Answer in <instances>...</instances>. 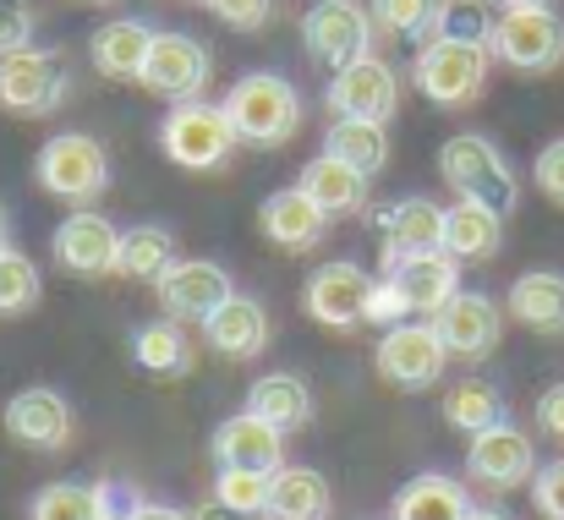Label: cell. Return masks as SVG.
<instances>
[{
	"instance_id": "obj_38",
	"label": "cell",
	"mask_w": 564,
	"mask_h": 520,
	"mask_svg": "<svg viewBox=\"0 0 564 520\" xmlns=\"http://www.w3.org/2000/svg\"><path fill=\"white\" fill-rule=\"evenodd\" d=\"M230 33H258L274 17V0H203Z\"/></svg>"
},
{
	"instance_id": "obj_17",
	"label": "cell",
	"mask_w": 564,
	"mask_h": 520,
	"mask_svg": "<svg viewBox=\"0 0 564 520\" xmlns=\"http://www.w3.org/2000/svg\"><path fill=\"white\" fill-rule=\"evenodd\" d=\"M368 291H373V274L357 269V263H324L307 291H302V307L324 324V329H351L362 324L368 313Z\"/></svg>"
},
{
	"instance_id": "obj_37",
	"label": "cell",
	"mask_w": 564,
	"mask_h": 520,
	"mask_svg": "<svg viewBox=\"0 0 564 520\" xmlns=\"http://www.w3.org/2000/svg\"><path fill=\"white\" fill-rule=\"evenodd\" d=\"M214 505L236 510V516L258 520L269 505V472H241V466H219L214 477Z\"/></svg>"
},
{
	"instance_id": "obj_18",
	"label": "cell",
	"mask_w": 564,
	"mask_h": 520,
	"mask_svg": "<svg viewBox=\"0 0 564 520\" xmlns=\"http://www.w3.org/2000/svg\"><path fill=\"white\" fill-rule=\"evenodd\" d=\"M214 461L219 466H241V472H280L285 466V433L269 427L252 411H236L214 427Z\"/></svg>"
},
{
	"instance_id": "obj_8",
	"label": "cell",
	"mask_w": 564,
	"mask_h": 520,
	"mask_svg": "<svg viewBox=\"0 0 564 520\" xmlns=\"http://www.w3.org/2000/svg\"><path fill=\"white\" fill-rule=\"evenodd\" d=\"M61 99H66V66H61V55L33 50V44L0 55V110L33 121V116L61 110Z\"/></svg>"
},
{
	"instance_id": "obj_43",
	"label": "cell",
	"mask_w": 564,
	"mask_h": 520,
	"mask_svg": "<svg viewBox=\"0 0 564 520\" xmlns=\"http://www.w3.org/2000/svg\"><path fill=\"white\" fill-rule=\"evenodd\" d=\"M538 433L564 444V383H549L543 400H538Z\"/></svg>"
},
{
	"instance_id": "obj_36",
	"label": "cell",
	"mask_w": 564,
	"mask_h": 520,
	"mask_svg": "<svg viewBox=\"0 0 564 520\" xmlns=\"http://www.w3.org/2000/svg\"><path fill=\"white\" fill-rule=\"evenodd\" d=\"M373 11V22L383 33H394V39H433V28H438V11H444V0H373L368 6Z\"/></svg>"
},
{
	"instance_id": "obj_7",
	"label": "cell",
	"mask_w": 564,
	"mask_h": 520,
	"mask_svg": "<svg viewBox=\"0 0 564 520\" xmlns=\"http://www.w3.org/2000/svg\"><path fill=\"white\" fill-rule=\"evenodd\" d=\"M154 99L165 105H187L203 99L208 83H214V55L192 39V33H154L149 44V61H143V77H138Z\"/></svg>"
},
{
	"instance_id": "obj_2",
	"label": "cell",
	"mask_w": 564,
	"mask_h": 520,
	"mask_svg": "<svg viewBox=\"0 0 564 520\" xmlns=\"http://www.w3.org/2000/svg\"><path fill=\"white\" fill-rule=\"evenodd\" d=\"M225 116L241 143L252 149H285L302 132V94L280 72H247L225 94Z\"/></svg>"
},
{
	"instance_id": "obj_3",
	"label": "cell",
	"mask_w": 564,
	"mask_h": 520,
	"mask_svg": "<svg viewBox=\"0 0 564 520\" xmlns=\"http://www.w3.org/2000/svg\"><path fill=\"white\" fill-rule=\"evenodd\" d=\"M236 127L225 116V105H208V99H187V105H171L165 121H160V149L171 165L182 171H219L230 165V149H236Z\"/></svg>"
},
{
	"instance_id": "obj_22",
	"label": "cell",
	"mask_w": 564,
	"mask_h": 520,
	"mask_svg": "<svg viewBox=\"0 0 564 520\" xmlns=\"http://www.w3.org/2000/svg\"><path fill=\"white\" fill-rule=\"evenodd\" d=\"M203 340L225 361H252L258 350L269 346V313H263V302H252V296L236 291L219 313L203 318Z\"/></svg>"
},
{
	"instance_id": "obj_24",
	"label": "cell",
	"mask_w": 564,
	"mask_h": 520,
	"mask_svg": "<svg viewBox=\"0 0 564 520\" xmlns=\"http://www.w3.org/2000/svg\"><path fill=\"white\" fill-rule=\"evenodd\" d=\"M149 44H154V28L138 22V17H116L94 33L88 55H94V72L110 77V83H138L143 77V61H149Z\"/></svg>"
},
{
	"instance_id": "obj_50",
	"label": "cell",
	"mask_w": 564,
	"mask_h": 520,
	"mask_svg": "<svg viewBox=\"0 0 564 520\" xmlns=\"http://www.w3.org/2000/svg\"><path fill=\"white\" fill-rule=\"evenodd\" d=\"M88 6H110V0H88Z\"/></svg>"
},
{
	"instance_id": "obj_10",
	"label": "cell",
	"mask_w": 564,
	"mask_h": 520,
	"mask_svg": "<svg viewBox=\"0 0 564 520\" xmlns=\"http://www.w3.org/2000/svg\"><path fill=\"white\" fill-rule=\"evenodd\" d=\"M444 361H449V350L438 340V329L433 324H405V318L389 324L373 350L378 378L394 383V389H433L438 372H444Z\"/></svg>"
},
{
	"instance_id": "obj_12",
	"label": "cell",
	"mask_w": 564,
	"mask_h": 520,
	"mask_svg": "<svg viewBox=\"0 0 564 520\" xmlns=\"http://www.w3.org/2000/svg\"><path fill=\"white\" fill-rule=\"evenodd\" d=\"M373 11L357 6V0H318L307 17H302V39H307V55L324 61V66H346L357 55H373Z\"/></svg>"
},
{
	"instance_id": "obj_34",
	"label": "cell",
	"mask_w": 564,
	"mask_h": 520,
	"mask_svg": "<svg viewBox=\"0 0 564 520\" xmlns=\"http://www.w3.org/2000/svg\"><path fill=\"white\" fill-rule=\"evenodd\" d=\"M132 356H138L143 372L171 378V372H187L192 367V340L182 335L176 318H160V324H143V329L132 335Z\"/></svg>"
},
{
	"instance_id": "obj_9",
	"label": "cell",
	"mask_w": 564,
	"mask_h": 520,
	"mask_svg": "<svg viewBox=\"0 0 564 520\" xmlns=\"http://www.w3.org/2000/svg\"><path fill=\"white\" fill-rule=\"evenodd\" d=\"M466 477L477 488H494V494L527 488L538 477V444L516 422H494V427L471 433V444H466Z\"/></svg>"
},
{
	"instance_id": "obj_15",
	"label": "cell",
	"mask_w": 564,
	"mask_h": 520,
	"mask_svg": "<svg viewBox=\"0 0 564 520\" xmlns=\"http://www.w3.org/2000/svg\"><path fill=\"white\" fill-rule=\"evenodd\" d=\"M329 110L335 116H357V121H389L394 116V105H400V77H394V66L389 61H378V55H357V61H346V66H335V77H329Z\"/></svg>"
},
{
	"instance_id": "obj_48",
	"label": "cell",
	"mask_w": 564,
	"mask_h": 520,
	"mask_svg": "<svg viewBox=\"0 0 564 520\" xmlns=\"http://www.w3.org/2000/svg\"><path fill=\"white\" fill-rule=\"evenodd\" d=\"M0 252H6V203H0Z\"/></svg>"
},
{
	"instance_id": "obj_29",
	"label": "cell",
	"mask_w": 564,
	"mask_h": 520,
	"mask_svg": "<svg viewBox=\"0 0 564 520\" xmlns=\"http://www.w3.org/2000/svg\"><path fill=\"white\" fill-rule=\"evenodd\" d=\"M505 313L516 324H527L532 335H564V274L554 269H532L510 285Z\"/></svg>"
},
{
	"instance_id": "obj_30",
	"label": "cell",
	"mask_w": 564,
	"mask_h": 520,
	"mask_svg": "<svg viewBox=\"0 0 564 520\" xmlns=\"http://www.w3.org/2000/svg\"><path fill=\"white\" fill-rule=\"evenodd\" d=\"M116 510L105 483H50L33 494L28 520H105Z\"/></svg>"
},
{
	"instance_id": "obj_31",
	"label": "cell",
	"mask_w": 564,
	"mask_h": 520,
	"mask_svg": "<svg viewBox=\"0 0 564 520\" xmlns=\"http://www.w3.org/2000/svg\"><path fill=\"white\" fill-rule=\"evenodd\" d=\"M324 149H329L335 160L357 165L362 175H378L383 165H389V132H383V121H357V116H335V127H329Z\"/></svg>"
},
{
	"instance_id": "obj_13",
	"label": "cell",
	"mask_w": 564,
	"mask_h": 520,
	"mask_svg": "<svg viewBox=\"0 0 564 520\" xmlns=\"http://www.w3.org/2000/svg\"><path fill=\"white\" fill-rule=\"evenodd\" d=\"M50 252H55V263H61L66 274H77V280H105V274H116L121 230H116L105 214H94V208H72V214L55 225Z\"/></svg>"
},
{
	"instance_id": "obj_5",
	"label": "cell",
	"mask_w": 564,
	"mask_h": 520,
	"mask_svg": "<svg viewBox=\"0 0 564 520\" xmlns=\"http://www.w3.org/2000/svg\"><path fill=\"white\" fill-rule=\"evenodd\" d=\"M33 175H39V186H44L50 197L83 208V203H94V197L110 186V154H105V143L88 138V132H61V138H50V143L39 149Z\"/></svg>"
},
{
	"instance_id": "obj_42",
	"label": "cell",
	"mask_w": 564,
	"mask_h": 520,
	"mask_svg": "<svg viewBox=\"0 0 564 520\" xmlns=\"http://www.w3.org/2000/svg\"><path fill=\"white\" fill-rule=\"evenodd\" d=\"M33 44V11L22 0H0V55Z\"/></svg>"
},
{
	"instance_id": "obj_25",
	"label": "cell",
	"mask_w": 564,
	"mask_h": 520,
	"mask_svg": "<svg viewBox=\"0 0 564 520\" xmlns=\"http://www.w3.org/2000/svg\"><path fill=\"white\" fill-rule=\"evenodd\" d=\"M335 510V494H329V477L313 472V466H280L269 477V520H329Z\"/></svg>"
},
{
	"instance_id": "obj_26",
	"label": "cell",
	"mask_w": 564,
	"mask_h": 520,
	"mask_svg": "<svg viewBox=\"0 0 564 520\" xmlns=\"http://www.w3.org/2000/svg\"><path fill=\"white\" fill-rule=\"evenodd\" d=\"M368 181H373V175H362L357 165H346V160H335V154L324 149L318 160L302 165V181H296V186L335 219V214H357V208L368 203Z\"/></svg>"
},
{
	"instance_id": "obj_19",
	"label": "cell",
	"mask_w": 564,
	"mask_h": 520,
	"mask_svg": "<svg viewBox=\"0 0 564 520\" xmlns=\"http://www.w3.org/2000/svg\"><path fill=\"white\" fill-rule=\"evenodd\" d=\"M258 230L280 247V252H307L324 241L329 230V214L302 192V186H285V192H269L263 208H258Z\"/></svg>"
},
{
	"instance_id": "obj_40",
	"label": "cell",
	"mask_w": 564,
	"mask_h": 520,
	"mask_svg": "<svg viewBox=\"0 0 564 520\" xmlns=\"http://www.w3.org/2000/svg\"><path fill=\"white\" fill-rule=\"evenodd\" d=\"M532 505H538L543 520H564V461L538 466V477H532Z\"/></svg>"
},
{
	"instance_id": "obj_46",
	"label": "cell",
	"mask_w": 564,
	"mask_h": 520,
	"mask_svg": "<svg viewBox=\"0 0 564 520\" xmlns=\"http://www.w3.org/2000/svg\"><path fill=\"white\" fill-rule=\"evenodd\" d=\"M499 11H516V6H549V0H494Z\"/></svg>"
},
{
	"instance_id": "obj_28",
	"label": "cell",
	"mask_w": 564,
	"mask_h": 520,
	"mask_svg": "<svg viewBox=\"0 0 564 520\" xmlns=\"http://www.w3.org/2000/svg\"><path fill=\"white\" fill-rule=\"evenodd\" d=\"M247 411L263 416L269 427L280 433H302L313 422V389L296 378V372H263L252 389H247Z\"/></svg>"
},
{
	"instance_id": "obj_11",
	"label": "cell",
	"mask_w": 564,
	"mask_h": 520,
	"mask_svg": "<svg viewBox=\"0 0 564 520\" xmlns=\"http://www.w3.org/2000/svg\"><path fill=\"white\" fill-rule=\"evenodd\" d=\"M154 296L165 307V318L176 324H203L208 313H219L236 285H230V269L214 263V258H176L160 280H154Z\"/></svg>"
},
{
	"instance_id": "obj_27",
	"label": "cell",
	"mask_w": 564,
	"mask_h": 520,
	"mask_svg": "<svg viewBox=\"0 0 564 520\" xmlns=\"http://www.w3.org/2000/svg\"><path fill=\"white\" fill-rule=\"evenodd\" d=\"M471 516V494L449 477V472H422L394 494L389 520H466Z\"/></svg>"
},
{
	"instance_id": "obj_4",
	"label": "cell",
	"mask_w": 564,
	"mask_h": 520,
	"mask_svg": "<svg viewBox=\"0 0 564 520\" xmlns=\"http://www.w3.org/2000/svg\"><path fill=\"white\" fill-rule=\"evenodd\" d=\"M438 175H444V186L455 192V197H482V203H494V208H516V197H521V181H516V165L505 160V149L494 143V138H482V132H460V138H449L444 149H438Z\"/></svg>"
},
{
	"instance_id": "obj_45",
	"label": "cell",
	"mask_w": 564,
	"mask_h": 520,
	"mask_svg": "<svg viewBox=\"0 0 564 520\" xmlns=\"http://www.w3.org/2000/svg\"><path fill=\"white\" fill-rule=\"evenodd\" d=\"M197 520H247V516H236V510H225V505H214V510H203Z\"/></svg>"
},
{
	"instance_id": "obj_44",
	"label": "cell",
	"mask_w": 564,
	"mask_h": 520,
	"mask_svg": "<svg viewBox=\"0 0 564 520\" xmlns=\"http://www.w3.org/2000/svg\"><path fill=\"white\" fill-rule=\"evenodd\" d=\"M127 520H197V516L176 510V505H143V499H138V505L127 510Z\"/></svg>"
},
{
	"instance_id": "obj_6",
	"label": "cell",
	"mask_w": 564,
	"mask_h": 520,
	"mask_svg": "<svg viewBox=\"0 0 564 520\" xmlns=\"http://www.w3.org/2000/svg\"><path fill=\"white\" fill-rule=\"evenodd\" d=\"M488 50L494 61L516 66V72H554L564 61V22L560 11L549 6H516V11H499L494 28H488Z\"/></svg>"
},
{
	"instance_id": "obj_23",
	"label": "cell",
	"mask_w": 564,
	"mask_h": 520,
	"mask_svg": "<svg viewBox=\"0 0 564 520\" xmlns=\"http://www.w3.org/2000/svg\"><path fill=\"white\" fill-rule=\"evenodd\" d=\"M444 247V208L433 197H400L383 214V274L411 258V252H433Z\"/></svg>"
},
{
	"instance_id": "obj_14",
	"label": "cell",
	"mask_w": 564,
	"mask_h": 520,
	"mask_svg": "<svg viewBox=\"0 0 564 520\" xmlns=\"http://www.w3.org/2000/svg\"><path fill=\"white\" fill-rule=\"evenodd\" d=\"M6 433L22 444V449H66L72 433H77V411L61 389L50 383H33V389H17L6 400Z\"/></svg>"
},
{
	"instance_id": "obj_21",
	"label": "cell",
	"mask_w": 564,
	"mask_h": 520,
	"mask_svg": "<svg viewBox=\"0 0 564 520\" xmlns=\"http://www.w3.org/2000/svg\"><path fill=\"white\" fill-rule=\"evenodd\" d=\"M389 280L400 285V296H405V307L411 313H438L455 291H460V263L444 252V247H433V252H411V258H400L394 269H389Z\"/></svg>"
},
{
	"instance_id": "obj_35",
	"label": "cell",
	"mask_w": 564,
	"mask_h": 520,
	"mask_svg": "<svg viewBox=\"0 0 564 520\" xmlns=\"http://www.w3.org/2000/svg\"><path fill=\"white\" fill-rule=\"evenodd\" d=\"M39 296H44V280H39L33 258H22L17 247H6V252H0V318L33 313Z\"/></svg>"
},
{
	"instance_id": "obj_20",
	"label": "cell",
	"mask_w": 564,
	"mask_h": 520,
	"mask_svg": "<svg viewBox=\"0 0 564 520\" xmlns=\"http://www.w3.org/2000/svg\"><path fill=\"white\" fill-rule=\"evenodd\" d=\"M505 247V208L482 197H455L444 208V252L455 263H488Z\"/></svg>"
},
{
	"instance_id": "obj_47",
	"label": "cell",
	"mask_w": 564,
	"mask_h": 520,
	"mask_svg": "<svg viewBox=\"0 0 564 520\" xmlns=\"http://www.w3.org/2000/svg\"><path fill=\"white\" fill-rule=\"evenodd\" d=\"M466 520H510V516H505V510H471Z\"/></svg>"
},
{
	"instance_id": "obj_33",
	"label": "cell",
	"mask_w": 564,
	"mask_h": 520,
	"mask_svg": "<svg viewBox=\"0 0 564 520\" xmlns=\"http://www.w3.org/2000/svg\"><path fill=\"white\" fill-rule=\"evenodd\" d=\"M444 422H449L455 433L471 438V433L505 422V400H499L494 383H482V378H460V383L444 389Z\"/></svg>"
},
{
	"instance_id": "obj_49",
	"label": "cell",
	"mask_w": 564,
	"mask_h": 520,
	"mask_svg": "<svg viewBox=\"0 0 564 520\" xmlns=\"http://www.w3.org/2000/svg\"><path fill=\"white\" fill-rule=\"evenodd\" d=\"M105 520H127V516H116V510H110V516H105Z\"/></svg>"
},
{
	"instance_id": "obj_41",
	"label": "cell",
	"mask_w": 564,
	"mask_h": 520,
	"mask_svg": "<svg viewBox=\"0 0 564 520\" xmlns=\"http://www.w3.org/2000/svg\"><path fill=\"white\" fill-rule=\"evenodd\" d=\"M532 181H538V192H543L549 203H560V208H564V138H554V143L538 154Z\"/></svg>"
},
{
	"instance_id": "obj_32",
	"label": "cell",
	"mask_w": 564,
	"mask_h": 520,
	"mask_svg": "<svg viewBox=\"0 0 564 520\" xmlns=\"http://www.w3.org/2000/svg\"><path fill=\"white\" fill-rule=\"evenodd\" d=\"M176 263V236L165 225H132L121 230V258H116V274L127 280H160L165 269Z\"/></svg>"
},
{
	"instance_id": "obj_16",
	"label": "cell",
	"mask_w": 564,
	"mask_h": 520,
	"mask_svg": "<svg viewBox=\"0 0 564 520\" xmlns=\"http://www.w3.org/2000/svg\"><path fill=\"white\" fill-rule=\"evenodd\" d=\"M433 329L449 356L460 361H477L505 340V307L488 296V291H455L438 313H433Z\"/></svg>"
},
{
	"instance_id": "obj_1",
	"label": "cell",
	"mask_w": 564,
	"mask_h": 520,
	"mask_svg": "<svg viewBox=\"0 0 564 520\" xmlns=\"http://www.w3.org/2000/svg\"><path fill=\"white\" fill-rule=\"evenodd\" d=\"M488 66H494V50L482 33H455V28H438L433 39H422L416 61H411V83L444 105V110H460L482 94L488 83Z\"/></svg>"
},
{
	"instance_id": "obj_39",
	"label": "cell",
	"mask_w": 564,
	"mask_h": 520,
	"mask_svg": "<svg viewBox=\"0 0 564 520\" xmlns=\"http://www.w3.org/2000/svg\"><path fill=\"white\" fill-rule=\"evenodd\" d=\"M411 307H405V296H400V285L389 280V274H378L373 280V291H368V313H362V324H400Z\"/></svg>"
}]
</instances>
